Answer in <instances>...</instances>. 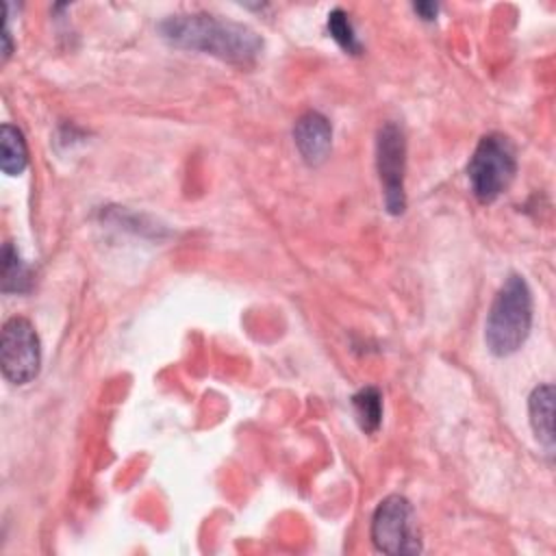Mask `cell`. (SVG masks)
Here are the masks:
<instances>
[{
    "label": "cell",
    "instance_id": "6da1fadb",
    "mask_svg": "<svg viewBox=\"0 0 556 556\" xmlns=\"http://www.w3.org/2000/svg\"><path fill=\"white\" fill-rule=\"evenodd\" d=\"M161 37L176 48L198 50L230 63H250L263 48L261 37L245 24L211 13H180L159 24Z\"/></svg>",
    "mask_w": 556,
    "mask_h": 556
},
{
    "label": "cell",
    "instance_id": "7a4b0ae2",
    "mask_svg": "<svg viewBox=\"0 0 556 556\" xmlns=\"http://www.w3.org/2000/svg\"><path fill=\"white\" fill-rule=\"evenodd\" d=\"M532 328V291L523 276L510 274L500 287L486 315L484 341L491 354L510 356L528 339Z\"/></svg>",
    "mask_w": 556,
    "mask_h": 556
},
{
    "label": "cell",
    "instance_id": "3957f363",
    "mask_svg": "<svg viewBox=\"0 0 556 556\" xmlns=\"http://www.w3.org/2000/svg\"><path fill=\"white\" fill-rule=\"evenodd\" d=\"M515 146L506 135L489 132L478 141L467 165L471 193L484 204L493 202L508 189V185L515 178Z\"/></svg>",
    "mask_w": 556,
    "mask_h": 556
},
{
    "label": "cell",
    "instance_id": "277c9868",
    "mask_svg": "<svg viewBox=\"0 0 556 556\" xmlns=\"http://www.w3.org/2000/svg\"><path fill=\"white\" fill-rule=\"evenodd\" d=\"M371 541L384 554H419L421 536L415 510L404 495H387L371 517Z\"/></svg>",
    "mask_w": 556,
    "mask_h": 556
},
{
    "label": "cell",
    "instance_id": "5b68a950",
    "mask_svg": "<svg viewBox=\"0 0 556 556\" xmlns=\"http://www.w3.org/2000/svg\"><path fill=\"white\" fill-rule=\"evenodd\" d=\"M2 376L11 384H28L41 367V343L26 317H11L2 326L0 341Z\"/></svg>",
    "mask_w": 556,
    "mask_h": 556
},
{
    "label": "cell",
    "instance_id": "8992f818",
    "mask_svg": "<svg viewBox=\"0 0 556 556\" xmlns=\"http://www.w3.org/2000/svg\"><path fill=\"white\" fill-rule=\"evenodd\" d=\"M376 165L384 193V206L391 215L406 208L404 169H406V139L395 122H387L376 139Z\"/></svg>",
    "mask_w": 556,
    "mask_h": 556
},
{
    "label": "cell",
    "instance_id": "52a82bcc",
    "mask_svg": "<svg viewBox=\"0 0 556 556\" xmlns=\"http://www.w3.org/2000/svg\"><path fill=\"white\" fill-rule=\"evenodd\" d=\"M293 141L308 165H319L326 161L330 152L332 126L321 113L308 111L302 117H298L293 126Z\"/></svg>",
    "mask_w": 556,
    "mask_h": 556
},
{
    "label": "cell",
    "instance_id": "ba28073f",
    "mask_svg": "<svg viewBox=\"0 0 556 556\" xmlns=\"http://www.w3.org/2000/svg\"><path fill=\"white\" fill-rule=\"evenodd\" d=\"M530 410V426L534 430V437L541 445H545L547 454L554 450V387L541 384L530 393L528 400Z\"/></svg>",
    "mask_w": 556,
    "mask_h": 556
},
{
    "label": "cell",
    "instance_id": "9c48e42d",
    "mask_svg": "<svg viewBox=\"0 0 556 556\" xmlns=\"http://www.w3.org/2000/svg\"><path fill=\"white\" fill-rule=\"evenodd\" d=\"M28 165V148L24 135L13 124L0 126V167L7 176H20Z\"/></svg>",
    "mask_w": 556,
    "mask_h": 556
},
{
    "label": "cell",
    "instance_id": "30bf717a",
    "mask_svg": "<svg viewBox=\"0 0 556 556\" xmlns=\"http://www.w3.org/2000/svg\"><path fill=\"white\" fill-rule=\"evenodd\" d=\"M30 289V271L11 241L2 245V293H24Z\"/></svg>",
    "mask_w": 556,
    "mask_h": 556
},
{
    "label": "cell",
    "instance_id": "8fae6325",
    "mask_svg": "<svg viewBox=\"0 0 556 556\" xmlns=\"http://www.w3.org/2000/svg\"><path fill=\"white\" fill-rule=\"evenodd\" d=\"M352 406L356 413V419L361 424V428L365 432H376L382 419V397L380 391L374 387L361 389L354 397H352Z\"/></svg>",
    "mask_w": 556,
    "mask_h": 556
},
{
    "label": "cell",
    "instance_id": "7c38bea8",
    "mask_svg": "<svg viewBox=\"0 0 556 556\" xmlns=\"http://www.w3.org/2000/svg\"><path fill=\"white\" fill-rule=\"evenodd\" d=\"M328 33L345 52H352V54L361 52V43L354 35V28H352V24L348 20V13L343 9H332L328 13Z\"/></svg>",
    "mask_w": 556,
    "mask_h": 556
},
{
    "label": "cell",
    "instance_id": "4fadbf2b",
    "mask_svg": "<svg viewBox=\"0 0 556 556\" xmlns=\"http://www.w3.org/2000/svg\"><path fill=\"white\" fill-rule=\"evenodd\" d=\"M413 9H415V13H419L424 20H434V15H437V11H439V7H437L434 2H417V4H413Z\"/></svg>",
    "mask_w": 556,
    "mask_h": 556
}]
</instances>
